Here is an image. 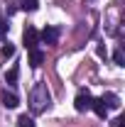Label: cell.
<instances>
[{"label":"cell","instance_id":"obj_1","mask_svg":"<svg viewBox=\"0 0 125 127\" xmlns=\"http://www.w3.org/2000/svg\"><path fill=\"white\" fill-rule=\"evenodd\" d=\"M27 105H30L32 115H42L52 105V93H49L47 83H34V88L30 91V98H27Z\"/></svg>","mask_w":125,"mask_h":127},{"label":"cell","instance_id":"obj_2","mask_svg":"<svg viewBox=\"0 0 125 127\" xmlns=\"http://www.w3.org/2000/svg\"><path fill=\"white\" fill-rule=\"evenodd\" d=\"M91 100H93V95L88 93V91H78L76 100H74V108L78 112H86V110H91Z\"/></svg>","mask_w":125,"mask_h":127},{"label":"cell","instance_id":"obj_3","mask_svg":"<svg viewBox=\"0 0 125 127\" xmlns=\"http://www.w3.org/2000/svg\"><path fill=\"white\" fill-rule=\"evenodd\" d=\"M39 42L47 44V47H54L59 42V30L57 27H44V30L39 32Z\"/></svg>","mask_w":125,"mask_h":127},{"label":"cell","instance_id":"obj_4","mask_svg":"<svg viewBox=\"0 0 125 127\" xmlns=\"http://www.w3.org/2000/svg\"><path fill=\"white\" fill-rule=\"evenodd\" d=\"M22 42H25L27 49H34L37 44H39V32L34 30V27H27V30L22 32Z\"/></svg>","mask_w":125,"mask_h":127},{"label":"cell","instance_id":"obj_5","mask_svg":"<svg viewBox=\"0 0 125 127\" xmlns=\"http://www.w3.org/2000/svg\"><path fill=\"white\" fill-rule=\"evenodd\" d=\"M101 100L106 103L108 110H118V108H120V98H118L115 93H103V95H101Z\"/></svg>","mask_w":125,"mask_h":127},{"label":"cell","instance_id":"obj_6","mask_svg":"<svg viewBox=\"0 0 125 127\" xmlns=\"http://www.w3.org/2000/svg\"><path fill=\"white\" fill-rule=\"evenodd\" d=\"M91 110H93L98 117H108V108H106V103H103L101 98H93V100H91Z\"/></svg>","mask_w":125,"mask_h":127},{"label":"cell","instance_id":"obj_7","mask_svg":"<svg viewBox=\"0 0 125 127\" xmlns=\"http://www.w3.org/2000/svg\"><path fill=\"white\" fill-rule=\"evenodd\" d=\"M2 105L12 110V108H17V105H20V100H17L15 93H7V91H5V93H2Z\"/></svg>","mask_w":125,"mask_h":127},{"label":"cell","instance_id":"obj_8","mask_svg":"<svg viewBox=\"0 0 125 127\" xmlns=\"http://www.w3.org/2000/svg\"><path fill=\"white\" fill-rule=\"evenodd\" d=\"M42 61H44V54H42V51H39L37 47H34V49H30V64H32V66H39Z\"/></svg>","mask_w":125,"mask_h":127},{"label":"cell","instance_id":"obj_9","mask_svg":"<svg viewBox=\"0 0 125 127\" xmlns=\"http://www.w3.org/2000/svg\"><path fill=\"white\" fill-rule=\"evenodd\" d=\"M17 73H20V68H17V66H12V68L7 71V76H5L7 86H15V81H17Z\"/></svg>","mask_w":125,"mask_h":127},{"label":"cell","instance_id":"obj_10","mask_svg":"<svg viewBox=\"0 0 125 127\" xmlns=\"http://www.w3.org/2000/svg\"><path fill=\"white\" fill-rule=\"evenodd\" d=\"M37 5H39V2H37V0H20V7H22V10H37Z\"/></svg>","mask_w":125,"mask_h":127},{"label":"cell","instance_id":"obj_11","mask_svg":"<svg viewBox=\"0 0 125 127\" xmlns=\"http://www.w3.org/2000/svg\"><path fill=\"white\" fill-rule=\"evenodd\" d=\"M17 125H20V127H34V120H32L30 115H20V120H17Z\"/></svg>","mask_w":125,"mask_h":127},{"label":"cell","instance_id":"obj_12","mask_svg":"<svg viewBox=\"0 0 125 127\" xmlns=\"http://www.w3.org/2000/svg\"><path fill=\"white\" fill-rule=\"evenodd\" d=\"M113 59H115V64H118V66H125V54H123V49H115Z\"/></svg>","mask_w":125,"mask_h":127},{"label":"cell","instance_id":"obj_13","mask_svg":"<svg viewBox=\"0 0 125 127\" xmlns=\"http://www.w3.org/2000/svg\"><path fill=\"white\" fill-rule=\"evenodd\" d=\"M12 54H15V47H12V44L7 42V44L2 47V56H12Z\"/></svg>","mask_w":125,"mask_h":127},{"label":"cell","instance_id":"obj_14","mask_svg":"<svg viewBox=\"0 0 125 127\" xmlns=\"http://www.w3.org/2000/svg\"><path fill=\"white\" fill-rule=\"evenodd\" d=\"M7 27H10V25H7V20H0V39L7 34Z\"/></svg>","mask_w":125,"mask_h":127},{"label":"cell","instance_id":"obj_15","mask_svg":"<svg viewBox=\"0 0 125 127\" xmlns=\"http://www.w3.org/2000/svg\"><path fill=\"white\" fill-rule=\"evenodd\" d=\"M115 127H125V117H118L115 120Z\"/></svg>","mask_w":125,"mask_h":127}]
</instances>
